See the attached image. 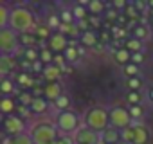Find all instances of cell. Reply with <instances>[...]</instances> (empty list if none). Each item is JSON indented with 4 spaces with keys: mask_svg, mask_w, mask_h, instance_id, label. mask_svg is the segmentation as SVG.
<instances>
[{
    "mask_svg": "<svg viewBox=\"0 0 153 144\" xmlns=\"http://www.w3.org/2000/svg\"><path fill=\"white\" fill-rule=\"evenodd\" d=\"M36 25V16L27 9V7H13L11 9V18H9V29H13L18 34H27L34 31Z\"/></svg>",
    "mask_w": 153,
    "mask_h": 144,
    "instance_id": "obj_1",
    "label": "cell"
},
{
    "mask_svg": "<svg viewBox=\"0 0 153 144\" xmlns=\"http://www.w3.org/2000/svg\"><path fill=\"white\" fill-rule=\"evenodd\" d=\"M85 126L92 128L97 133H103L105 130L110 128V110H106L103 106L90 108L85 115Z\"/></svg>",
    "mask_w": 153,
    "mask_h": 144,
    "instance_id": "obj_2",
    "label": "cell"
},
{
    "mask_svg": "<svg viewBox=\"0 0 153 144\" xmlns=\"http://www.w3.org/2000/svg\"><path fill=\"white\" fill-rule=\"evenodd\" d=\"M31 137L34 144H54L61 135L54 122H38L31 128Z\"/></svg>",
    "mask_w": 153,
    "mask_h": 144,
    "instance_id": "obj_3",
    "label": "cell"
},
{
    "mask_svg": "<svg viewBox=\"0 0 153 144\" xmlns=\"http://www.w3.org/2000/svg\"><path fill=\"white\" fill-rule=\"evenodd\" d=\"M54 124L58 128V131L61 135H74L76 131H78L81 128V119L79 115L72 112V110H67V112H59L54 119Z\"/></svg>",
    "mask_w": 153,
    "mask_h": 144,
    "instance_id": "obj_4",
    "label": "cell"
},
{
    "mask_svg": "<svg viewBox=\"0 0 153 144\" xmlns=\"http://www.w3.org/2000/svg\"><path fill=\"white\" fill-rule=\"evenodd\" d=\"M20 47L22 43L18 33H15L9 27L0 29V52H2V56H15Z\"/></svg>",
    "mask_w": 153,
    "mask_h": 144,
    "instance_id": "obj_5",
    "label": "cell"
},
{
    "mask_svg": "<svg viewBox=\"0 0 153 144\" xmlns=\"http://www.w3.org/2000/svg\"><path fill=\"white\" fill-rule=\"evenodd\" d=\"M110 126L123 131L126 128L131 126V115H130V110L124 108V106H114L110 108Z\"/></svg>",
    "mask_w": 153,
    "mask_h": 144,
    "instance_id": "obj_6",
    "label": "cell"
},
{
    "mask_svg": "<svg viewBox=\"0 0 153 144\" xmlns=\"http://www.w3.org/2000/svg\"><path fill=\"white\" fill-rule=\"evenodd\" d=\"M2 126H4V131H6L9 137H18V135H22V133H27V124H25V121H24L20 115H15V114H13V115H6Z\"/></svg>",
    "mask_w": 153,
    "mask_h": 144,
    "instance_id": "obj_7",
    "label": "cell"
},
{
    "mask_svg": "<svg viewBox=\"0 0 153 144\" xmlns=\"http://www.w3.org/2000/svg\"><path fill=\"white\" fill-rule=\"evenodd\" d=\"M74 144H101V133L94 131L88 126H81L72 135Z\"/></svg>",
    "mask_w": 153,
    "mask_h": 144,
    "instance_id": "obj_8",
    "label": "cell"
},
{
    "mask_svg": "<svg viewBox=\"0 0 153 144\" xmlns=\"http://www.w3.org/2000/svg\"><path fill=\"white\" fill-rule=\"evenodd\" d=\"M68 40H67V36L63 34V33H59V31H56V33H52V36L49 38V42H47V47L54 52V54H65V50L68 49Z\"/></svg>",
    "mask_w": 153,
    "mask_h": 144,
    "instance_id": "obj_9",
    "label": "cell"
},
{
    "mask_svg": "<svg viewBox=\"0 0 153 144\" xmlns=\"http://www.w3.org/2000/svg\"><path fill=\"white\" fill-rule=\"evenodd\" d=\"M15 68H16L15 56H0V76H2V79L9 78V74Z\"/></svg>",
    "mask_w": 153,
    "mask_h": 144,
    "instance_id": "obj_10",
    "label": "cell"
},
{
    "mask_svg": "<svg viewBox=\"0 0 153 144\" xmlns=\"http://www.w3.org/2000/svg\"><path fill=\"white\" fill-rule=\"evenodd\" d=\"M61 74H63V70H61L58 65H54V63L45 65V68H43V72H42V76H43V79H47V83H56V81H59Z\"/></svg>",
    "mask_w": 153,
    "mask_h": 144,
    "instance_id": "obj_11",
    "label": "cell"
},
{
    "mask_svg": "<svg viewBox=\"0 0 153 144\" xmlns=\"http://www.w3.org/2000/svg\"><path fill=\"white\" fill-rule=\"evenodd\" d=\"M43 96H45L47 101H56L59 96H63V87H61V83H59V81H56V83H47V85L43 87Z\"/></svg>",
    "mask_w": 153,
    "mask_h": 144,
    "instance_id": "obj_12",
    "label": "cell"
},
{
    "mask_svg": "<svg viewBox=\"0 0 153 144\" xmlns=\"http://www.w3.org/2000/svg\"><path fill=\"white\" fill-rule=\"evenodd\" d=\"M133 131H135V140H133V144H148V142H149L151 133H149V128H148L146 124H142V122L133 124Z\"/></svg>",
    "mask_w": 153,
    "mask_h": 144,
    "instance_id": "obj_13",
    "label": "cell"
},
{
    "mask_svg": "<svg viewBox=\"0 0 153 144\" xmlns=\"http://www.w3.org/2000/svg\"><path fill=\"white\" fill-rule=\"evenodd\" d=\"M101 139L105 140V144H119V140H121V131L110 126L108 130H105V131L101 133Z\"/></svg>",
    "mask_w": 153,
    "mask_h": 144,
    "instance_id": "obj_14",
    "label": "cell"
},
{
    "mask_svg": "<svg viewBox=\"0 0 153 144\" xmlns=\"http://www.w3.org/2000/svg\"><path fill=\"white\" fill-rule=\"evenodd\" d=\"M16 106H18V103L15 97H2V101H0V110H2L4 115H13Z\"/></svg>",
    "mask_w": 153,
    "mask_h": 144,
    "instance_id": "obj_15",
    "label": "cell"
},
{
    "mask_svg": "<svg viewBox=\"0 0 153 144\" xmlns=\"http://www.w3.org/2000/svg\"><path fill=\"white\" fill-rule=\"evenodd\" d=\"M79 42H81L83 47H94L97 43V34L94 31H90V29H85L79 34Z\"/></svg>",
    "mask_w": 153,
    "mask_h": 144,
    "instance_id": "obj_16",
    "label": "cell"
},
{
    "mask_svg": "<svg viewBox=\"0 0 153 144\" xmlns=\"http://www.w3.org/2000/svg\"><path fill=\"white\" fill-rule=\"evenodd\" d=\"M114 58H115V61H117L119 65H123V67H126L128 63H131V52H130L126 47L117 49V50L114 52Z\"/></svg>",
    "mask_w": 153,
    "mask_h": 144,
    "instance_id": "obj_17",
    "label": "cell"
},
{
    "mask_svg": "<svg viewBox=\"0 0 153 144\" xmlns=\"http://www.w3.org/2000/svg\"><path fill=\"white\" fill-rule=\"evenodd\" d=\"M29 108L34 112V114H45L49 110V101L45 97H34L33 103L29 105Z\"/></svg>",
    "mask_w": 153,
    "mask_h": 144,
    "instance_id": "obj_18",
    "label": "cell"
},
{
    "mask_svg": "<svg viewBox=\"0 0 153 144\" xmlns=\"http://www.w3.org/2000/svg\"><path fill=\"white\" fill-rule=\"evenodd\" d=\"M16 90V81L11 79V78H6L2 79V83H0V92H2L4 97H11V94H15Z\"/></svg>",
    "mask_w": 153,
    "mask_h": 144,
    "instance_id": "obj_19",
    "label": "cell"
},
{
    "mask_svg": "<svg viewBox=\"0 0 153 144\" xmlns=\"http://www.w3.org/2000/svg\"><path fill=\"white\" fill-rule=\"evenodd\" d=\"M9 18H11V9L7 7V4H0V29L9 27Z\"/></svg>",
    "mask_w": 153,
    "mask_h": 144,
    "instance_id": "obj_20",
    "label": "cell"
},
{
    "mask_svg": "<svg viewBox=\"0 0 153 144\" xmlns=\"http://www.w3.org/2000/svg\"><path fill=\"white\" fill-rule=\"evenodd\" d=\"M124 47L131 52V54H137V52H142V42L140 40H137V38H128L126 40V43H124Z\"/></svg>",
    "mask_w": 153,
    "mask_h": 144,
    "instance_id": "obj_21",
    "label": "cell"
},
{
    "mask_svg": "<svg viewBox=\"0 0 153 144\" xmlns=\"http://www.w3.org/2000/svg\"><path fill=\"white\" fill-rule=\"evenodd\" d=\"M87 9H88L94 16H97V15H101V13L105 11V4L101 2V0H90V2L87 4Z\"/></svg>",
    "mask_w": 153,
    "mask_h": 144,
    "instance_id": "obj_22",
    "label": "cell"
},
{
    "mask_svg": "<svg viewBox=\"0 0 153 144\" xmlns=\"http://www.w3.org/2000/svg\"><path fill=\"white\" fill-rule=\"evenodd\" d=\"M34 36H36V38H40V40L43 38V40H47V42H49V38L52 36V29H51L49 25H38V27L34 29Z\"/></svg>",
    "mask_w": 153,
    "mask_h": 144,
    "instance_id": "obj_23",
    "label": "cell"
},
{
    "mask_svg": "<svg viewBox=\"0 0 153 144\" xmlns=\"http://www.w3.org/2000/svg\"><path fill=\"white\" fill-rule=\"evenodd\" d=\"M40 61H42V63H45V65H51V63L54 61V52H52L49 47L40 49Z\"/></svg>",
    "mask_w": 153,
    "mask_h": 144,
    "instance_id": "obj_24",
    "label": "cell"
},
{
    "mask_svg": "<svg viewBox=\"0 0 153 144\" xmlns=\"http://www.w3.org/2000/svg\"><path fill=\"white\" fill-rule=\"evenodd\" d=\"M140 87H142V79H140L139 76H137V78H128V79H126V88H128V92H139Z\"/></svg>",
    "mask_w": 153,
    "mask_h": 144,
    "instance_id": "obj_25",
    "label": "cell"
},
{
    "mask_svg": "<svg viewBox=\"0 0 153 144\" xmlns=\"http://www.w3.org/2000/svg\"><path fill=\"white\" fill-rule=\"evenodd\" d=\"M87 7L85 6H81V4H78L74 9H72V15H74V18L78 20V22H83V20H87Z\"/></svg>",
    "mask_w": 153,
    "mask_h": 144,
    "instance_id": "obj_26",
    "label": "cell"
},
{
    "mask_svg": "<svg viewBox=\"0 0 153 144\" xmlns=\"http://www.w3.org/2000/svg\"><path fill=\"white\" fill-rule=\"evenodd\" d=\"M148 36H149V31H148V27H146V25H142V24H140V25L133 27V38H137V40H140V42H142V40H146Z\"/></svg>",
    "mask_w": 153,
    "mask_h": 144,
    "instance_id": "obj_27",
    "label": "cell"
},
{
    "mask_svg": "<svg viewBox=\"0 0 153 144\" xmlns=\"http://www.w3.org/2000/svg\"><path fill=\"white\" fill-rule=\"evenodd\" d=\"M68 105H70V99H68V96H59L56 101H54V106L59 110V112H67L68 110Z\"/></svg>",
    "mask_w": 153,
    "mask_h": 144,
    "instance_id": "obj_28",
    "label": "cell"
},
{
    "mask_svg": "<svg viewBox=\"0 0 153 144\" xmlns=\"http://www.w3.org/2000/svg\"><path fill=\"white\" fill-rule=\"evenodd\" d=\"M121 140H123V142H126V144H133V140H135L133 124H131L130 128H126V130H123V131H121Z\"/></svg>",
    "mask_w": 153,
    "mask_h": 144,
    "instance_id": "obj_29",
    "label": "cell"
},
{
    "mask_svg": "<svg viewBox=\"0 0 153 144\" xmlns=\"http://www.w3.org/2000/svg\"><path fill=\"white\" fill-rule=\"evenodd\" d=\"M9 144H34V142H33L31 133L27 131V133L18 135V137H11V142H9Z\"/></svg>",
    "mask_w": 153,
    "mask_h": 144,
    "instance_id": "obj_30",
    "label": "cell"
},
{
    "mask_svg": "<svg viewBox=\"0 0 153 144\" xmlns=\"http://www.w3.org/2000/svg\"><path fill=\"white\" fill-rule=\"evenodd\" d=\"M123 70H124V74H126L128 78H137L139 72H140V67L135 65V63H128L126 67H123Z\"/></svg>",
    "mask_w": 153,
    "mask_h": 144,
    "instance_id": "obj_31",
    "label": "cell"
},
{
    "mask_svg": "<svg viewBox=\"0 0 153 144\" xmlns=\"http://www.w3.org/2000/svg\"><path fill=\"white\" fill-rule=\"evenodd\" d=\"M78 56H79L78 47H76L74 43H72V45H68V49L65 50V58H67V61H68V63H72V61L78 59Z\"/></svg>",
    "mask_w": 153,
    "mask_h": 144,
    "instance_id": "obj_32",
    "label": "cell"
},
{
    "mask_svg": "<svg viewBox=\"0 0 153 144\" xmlns=\"http://www.w3.org/2000/svg\"><path fill=\"white\" fill-rule=\"evenodd\" d=\"M24 54H25V59H27L29 63H34V61L40 59V50H36L34 47H27V49L24 50Z\"/></svg>",
    "mask_w": 153,
    "mask_h": 144,
    "instance_id": "obj_33",
    "label": "cell"
},
{
    "mask_svg": "<svg viewBox=\"0 0 153 144\" xmlns=\"http://www.w3.org/2000/svg\"><path fill=\"white\" fill-rule=\"evenodd\" d=\"M140 99H142L140 92H128V94H126V103H128L130 106H137V105H140Z\"/></svg>",
    "mask_w": 153,
    "mask_h": 144,
    "instance_id": "obj_34",
    "label": "cell"
},
{
    "mask_svg": "<svg viewBox=\"0 0 153 144\" xmlns=\"http://www.w3.org/2000/svg\"><path fill=\"white\" fill-rule=\"evenodd\" d=\"M128 110H130L131 119H140V117H142V114H144V110H142V106H140V105H137V106H130Z\"/></svg>",
    "mask_w": 153,
    "mask_h": 144,
    "instance_id": "obj_35",
    "label": "cell"
},
{
    "mask_svg": "<svg viewBox=\"0 0 153 144\" xmlns=\"http://www.w3.org/2000/svg\"><path fill=\"white\" fill-rule=\"evenodd\" d=\"M59 18H61V24H74V22H76L72 11H63V13L59 15Z\"/></svg>",
    "mask_w": 153,
    "mask_h": 144,
    "instance_id": "obj_36",
    "label": "cell"
},
{
    "mask_svg": "<svg viewBox=\"0 0 153 144\" xmlns=\"http://www.w3.org/2000/svg\"><path fill=\"white\" fill-rule=\"evenodd\" d=\"M16 83H20V85H24V87H31L33 85V79H31V76L27 78V74H18V78H16Z\"/></svg>",
    "mask_w": 153,
    "mask_h": 144,
    "instance_id": "obj_37",
    "label": "cell"
},
{
    "mask_svg": "<svg viewBox=\"0 0 153 144\" xmlns=\"http://www.w3.org/2000/svg\"><path fill=\"white\" fill-rule=\"evenodd\" d=\"M54 65H58L61 70L65 68V63H68L67 61V58H65V54H54V61H52Z\"/></svg>",
    "mask_w": 153,
    "mask_h": 144,
    "instance_id": "obj_38",
    "label": "cell"
},
{
    "mask_svg": "<svg viewBox=\"0 0 153 144\" xmlns=\"http://www.w3.org/2000/svg\"><path fill=\"white\" fill-rule=\"evenodd\" d=\"M54 144H74V139L70 135H59Z\"/></svg>",
    "mask_w": 153,
    "mask_h": 144,
    "instance_id": "obj_39",
    "label": "cell"
},
{
    "mask_svg": "<svg viewBox=\"0 0 153 144\" xmlns=\"http://www.w3.org/2000/svg\"><path fill=\"white\" fill-rule=\"evenodd\" d=\"M144 61V52H137V54H131V63H135V65H139L140 67V63Z\"/></svg>",
    "mask_w": 153,
    "mask_h": 144,
    "instance_id": "obj_40",
    "label": "cell"
},
{
    "mask_svg": "<svg viewBox=\"0 0 153 144\" xmlns=\"http://www.w3.org/2000/svg\"><path fill=\"white\" fill-rule=\"evenodd\" d=\"M112 4H114V9H124V7H128L130 2H126V0H115Z\"/></svg>",
    "mask_w": 153,
    "mask_h": 144,
    "instance_id": "obj_41",
    "label": "cell"
},
{
    "mask_svg": "<svg viewBox=\"0 0 153 144\" xmlns=\"http://www.w3.org/2000/svg\"><path fill=\"white\" fill-rule=\"evenodd\" d=\"M112 33H114V36H115V38H123V36L126 34V31H124L123 27H119V25H115V27L112 29Z\"/></svg>",
    "mask_w": 153,
    "mask_h": 144,
    "instance_id": "obj_42",
    "label": "cell"
},
{
    "mask_svg": "<svg viewBox=\"0 0 153 144\" xmlns=\"http://www.w3.org/2000/svg\"><path fill=\"white\" fill-rule=\"evenodd\" d=\"M20 36H22V38H20V43H29V45H31V43L34 42V36L29 34V33H27V34H20Z\"/></svg>",
    "mask_w": 153,
    "mask_h": 144,
    "instance_id": "obj_43",
    "label": "cell"
},
{
    "mask_svg": "<svg viewBox=\"0 0 153 144\" xmlns=\"http://www.w3.org/2000/svg\"><path fill=\"white\" fill-rule=\"evenodd\" d=\"M149 99H151V101H153V88H151V90H149Z\"/></svg>",
    "mask_w": 153,
    "mask_h": 144,
    "instance_id": "obj_44",
    "label": "cell"
}]
</instances>
